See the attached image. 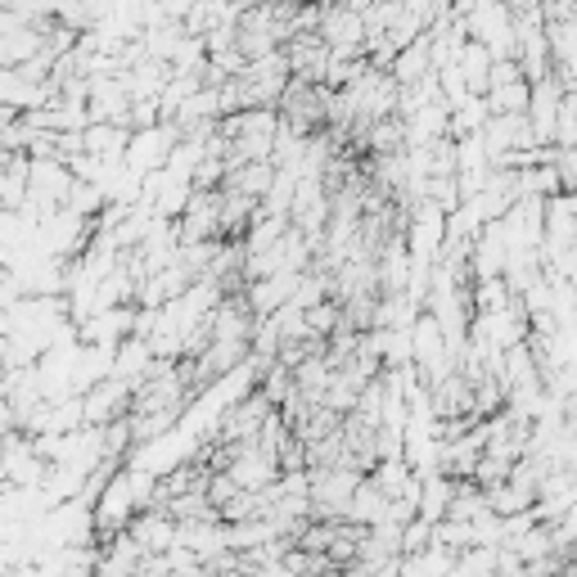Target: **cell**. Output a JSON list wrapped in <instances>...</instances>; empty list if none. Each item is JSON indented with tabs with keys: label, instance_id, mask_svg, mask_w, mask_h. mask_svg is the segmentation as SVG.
<instances>
[{
	"label": "cell",
	"instance_id": "obj_1",
	"mask_svg": "<svg viewBox=\"0 0 577 577\" xmlns=\"http://www.w3.org/2000/svg\"><path fill=\"white\" fill-rule=\"evenodd\" d=\"M140 514L136 505V492H132V474L118 470L95 496V533L99 537H113V533H127L132 528V518Z\"/></svg>",
	"mask_w": 577,
	"mask_h": 577
},
{
	"label": "cell",
	"instance_id": "obj_2",
	"mask_svg": "<svg viewBox=\"0 0 577 577\" xmlns=\"http://www.w3.org/2000/svg\"><path fill=\"white\" fill-rule=\"evenodd\" d=\"M407 244H411V258H420V262H438L442 258V249H447V208L442 203H433V199L411 203Z\"/></svg>",
	"mask_w": 577,
	"mask_h": 577
},
{
	"label": "cell",
	"instance_id": "obj_9",
	"mask_svg": "<svg viewBox=\"0 0 577 577\" xmlns=\"http://www.w3.org/2000/svg\"><path fill=\"white\" fill-rule=\"evenodd\" d=\"M411 284V244L388 240L379 253V288L384 294H401Z\"/></svg>",
	"mask_w": 577,
	"mask_h": 577
},
{
	"label": "cell",
	"instance_id": "obj_15",
	"mask_svg": "<svg viewBox=\"0 0 577 577\" xmlns=\"http://www.w3.org/2000/svg\"><path fill=\"white\" fill-rule=\"evenodd\" d=\"M455 573H501V546H483V542L465 546L455 559Z\"/></svg>",
	"mask_w": 577,
	"mask_h": 577
},
{
	"label": "cell",
	"instance_id": "obj_13",
	"mask_svg": "<svg viewBox=\"0 0 577 577\" xmlns=\"http://www.w3.org/2000/svg\"><path fill=\"white\" fill-rule=\"evenodd\" d=\"M487 104H492V113H528L533 108V77H514V82L492 86Z\"/></svg>",
	"mask_w": 577,
	"mask_h": 577
},
{
	"label": "cell",
	"instance_id": "obj_16",
	"mask_svg": "<svg viewBox=\"0 0 577 577\" xmlns=\"http://www.w3.org/2000/svg\"><path fill=\"white\" fill-rule=\"evenodd\" d=\"M307 325H312V338L329 343V334L343 325V303H316V307H307Z\"/></svg>",
	"mask_w": 577,
	"mask_h": 577
},
{
	"label": "cell",
	"instance_id": "obj_8",
	"mask_svg": "<svg viewBox=\"0 0 577 577\" xmlns=\"http://www.w3.org/2000/svg\"><path fill=\"white\" fill-rule=\"evenodd\" d=\"M492 64H496L492 45H483V41H474V36L465 41V50H460V60H455L460 77L470 82L474 95H487V86H492Z\"/></svg>",
	"mask_w": 577,
	"mask_h": 577
},
{
	"label": "cell",
	"instance_id": "obj_7",
	"mask_svg": "<svg viewBox=\"0 0 577 577\" xmlns=\"http://www.w3.org/2000/svg\"><path fill=\"white\" fill-rule=\"evenodd\" d=\"M127 145H132L127 123H91L86 127V154H95L104 162H127Z\"/></svg>",
	"mask_w": 577,
	"mask_h": 577
},
{
	"label": "cell",
	"instance_id": "obj_3",
	"mask_svg": "<svg viewBox=\"0 0 577 577\" xmlns=\"http://www.w3.org/2000/svg\"><path fill=\"white\" fill-rule=\"evenodd\" d=\"M177 145H181V127L171 123V118H162V123H154V127L132 132L127 162L140 171V177H149V171H158V167L171 162V149H177Z\"/></svg>",
	"mask_w": 577,
	"mask_h": 577
},
{
	"label": "cell",
	"instance_id": "obj_6",
	"mask_svg": "<svg viewBox=\"0 0 577 577\" xmlns=\"http://www.w3.org/2000/svg\"><path fill=\"white\" fill-rule=\"evenodd\" d=\"M73 186H77L73 162H64V158H32V190L36 195H45L54 203H69Z\"/></svg>",
	"mask_w": 577,
	"mask_h": 577
},
{
	"label": "cell",
	"instance_id": "obj_4",
	"mask_svg": "<svg viewBox=\"0 0 577 577\" xmlns=\"http://www.w3.org/2000/svg\"><path fill=\"white\" fill-rule=\"evenodd\" d=\"M271 411H275V401H271L262 388L249 392V397H240L235 407H225L221 429H217V442H253V438H262Z\"/></svg>",
	"mask_w": 577,
	"mask_h": 577
},
{
	"label": "cell",
	"instance_id": "obj_12",
	"mask_svg": "<svg viewBox=\"0 0 577 577\" xmlns=\"http://www.w3.org/2000/svg\"><path fill=\"white\" fill-rule=\"evenodd\" d=\"M451 501H455V479L451 474H424V487H420V514L424 518H447V510H451Z\"/></svg>",
	"mask_w": 577,
	"mask_h": 577
},
{
	"label": "cell",
	"instance_id": "obj_5",
	"mask_svg": "<svg viewBox=\"0 0 577 577\" xmlns=\"http://www.w3.org/2000/svg\"><path fill=\"white\" fill-rule=\"evenodd\" d=\"M298 280H303V271H271V275H262V280H249L244 284V294H249V307L258 312V316H271V312H280L288 298L298 294Z\"/></svg>",
	"mask_w": 577,
	"mask_h": 577
},
{
	"label": "cell",
	"instance_id": "obj_11",
	"mask_svg": "<svg viewBox=\"0 0 577 577\" xmlns=\"http://www.w3.org/2000/svg\"><path fill=\"white\" fill-rule=\"evenodd\" d=\"M429 73H433V41H429V32H424V36H416L411 45L397 50L392 77H397L401 86H411V82H420V77H429Z\"/></svg>",
	"mask_w": 577,
	"mask_h": 577
},
{
	"label": "cell",
	"instance_id": "obj_14",
	"mask_svg": "<svg viewBox=\"0 0 577 577\" xmlns=\"http://www.w3.org/2000/svg\"><path fill=\"white\" fill-rule=\"evenodd\" d=\"M433 542H442V546H451V550H465V546H474L479 542V533H474V518H438L433 524Z\"/></svg>",
	"mask_w": 577,
	"mask_h": 577
},
{
	"label": "cell",
	"instance_id": "obj_10",
	"mask_svg": "<svg viewBox=\"0 0 577 577\" xmlns=\"http://www.w3.org/2000/svg\"><path fill=\"white\" fill-rule=\"evenodd\" d=\"M388 492L379 487V479L375 474H366L361 483H357V492H353V501H348V518H353V524H379V518L388 514Z\"/></svg>",
	"mask_w": 577,
	"mask_h": 577
}]
</instances>
